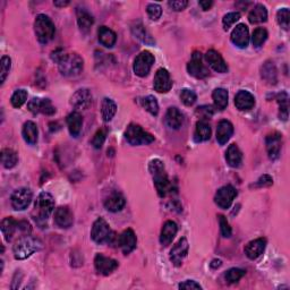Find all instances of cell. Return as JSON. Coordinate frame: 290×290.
Segmentation results:
<instances>
[{
	"mask_svg": "<svg viewBox=\"0 0 290 290\" xmlns=\"http://www.w3.org/2000/svg\"><path fill=\"white\" fill-rule=\"evenodd\" d=\"M51 59L58 64L59 72L64 76H77L84 68V61L78 53H68L65 50L57 49L51 53Z\"/></svg>",
	"mask_w": 290,
	"mask_h": 290,
	"instance_id": "cell-1",
	"label": "cell"
},
{
	"mask_svg": "<svg viewBox=\"0 0 290 290\" xmlns=\"http://www.w3.org/2000/svg\"><path fill=\"white\" fill-rule=\"evenodd\" d=\"M149 170L153 177L154 186L160 197H165L169 193L172 192V185L170 183L168 175L165 172V168L162 161L160 159H153L150 161Z\"/></svg>",
	"mask_w": 290,
	"mask_h": 290,
	"instance_id": "cell-2",
	"label": "cell"
},
{
	"mask_svg": "<svg viewBox=\"0 0 290 290\" xmlns=\"http://www.w3.org/2000/svg\"><path fill=\"white\" fill-rule=\"evenodd\" d=\"M53 209L54 200L52 195L47 192H42L35 201L32 217H33L35 222L38 223L41 228H44V225L47 227V221L53 212Z\"/></svg>",
	"mask_w": 290,
	"mask_h": 290,
	"instance_id": "cell-3",
	"label": "cell"
},
{
	"mask_svg": "<svg viewBox=\"0 0 290 290\" xmlns=\"http://www.w3.org/2000/svg\"><path fill=\"white\" fill-rule=\"evenodd\" d=\"M42 247L43 244L40 239L32 237L30 235H24L14 245V257L16 260H25L34 253L42 250Z\"/></svg>",
	"mask_w": 290,
	"mask_h": 290,
	"instance_id": "cell-4",
	"label": "cell"
},
{
	"mask_svg": "<svg viewBox=\"0 0 290 290\" xmlns=\"http://www.w3.org/2000/svg\"><path fill=\"white\" fill-rule=\"evenodd\" d=\"M34 31L39 42L45 44L51 41L56 34V27L49 16L40 14L36 16L34 22Z\"/></svg>",
	"mask_w": 290,
	"mask_h": 290,
	"instance_id": "cell-5",
	"label": "cell"
},
{
	"mask_svg": "<svg viewBox=\"0 0 290 290\" xmlns=\"http://www.w3.org/2000/svg\"><path fill=\"white\" fill-rule=\"evenodd\" d=\"M125 137L131 145H147L154 141V136L145 132L143 128L136 124H131L125 132Z\"/></svg>",
	"mask_w": 290,
	"mask_h": 290,
	"instance_id": "cell-6",
	"label": "cell"
},
{
	"mask_svg": "<svg viewBox=\"0 0 290 290\" xmlns=\"http://www.w3.org/2000/svg\"><path fill=\"white\" fill-rule=\"evenodd\" d=\"M112 230L110 229L109 223L103 218H98L91 230V238L96 244H108L112 236Z\"/></svg>",
	"mask_w": 290,
	"mask_h": 290,
	"instance_id": "cell-7",
	"label": "cell"
},
{
	"mask_svg": "<svg viewBox=\"0 0 290 290\" xmlns=\"http://www.w3.org/2000/svg\"><path fill=\"white\" fill-rule=\"evenodd\" d=\"M154 64V56L150 51H142L139 56L135 58L133 70L137 76L145 77L149 75L152 66Z\"/></svg>",
	"mask_w": 290,
	"mask_h": 290,
	"instance_id": "cell-8",
	"label": "cell"
},
{
	"mask_svg": "<svg viewBox=\"0 0 290 290\" xmlns=\"http://www.w3.org/2000/svg\"><path fill=\"white\" fill-rule=\"evenodd\" d=\"M187 72L190 75L195 78H199V80H203V78L210 75L209 68L203 64L201 52L193 53L191 62L187 64Z\"/></svg>",
	"mask_w": 290,
	"mask_h": 290,
	"instance_id": "cell-9",
	"label": "cell"
},
{
	"mask_svg": "<svg viewBox=\"0 0 290 290\" xmlns=\"http://www.w3.org/2000/svg\"><path fill=\"white\" fill-rule=\"evenodd\" d=\"M32 197H33V194H32V191L30 188H18V190L13 193L11 197L13 209L16 211L25 210L27 206L31 204Z\"/></svg>",
	"mask_w": 290,
	"mask_h": 290,
	"instance_id": "cell-10",
	"label": "cell"
},
{
	"mask_svg": "<svg viewBox=\"0 0 290 290\" xmlns=\"http://www.w3.org/2000/svg\"><path fill=\"white\" fill-rule=\"evenodd\" d=\"M236 196H237L236 188L233 187L231 185H227L218 190L217 194H215L214 196V201L219 208L227 210L230 208V206H231L235 197Z\"/></svg>",
	"mask_w": 290,
	"mask_h": 290,
	"instance_id": "cell-11",
	"label": "cell"
},
{
	"mask_svg": "<svg viewBox=\"0 0 290 290\" xmlns=\"http://www.w3.org/2000/svg\"><path fill=\"white\" fill-rule=\"evenodd\" d=\"M27 109L30 110L32 113H43L47 116H51L56 112V108L53 107L51 101L49 99H40L34 98L32 99L29 103H27Z\"/></svg>",
	"mask_w": 290,
	"mask_h": 290,
	"instance_id": "cell-12",
	"label": "cell"
},
{
	"mask_svg": "<svg viewBox=\"0 0 290 290\" xmlns=\"http://www.w3.org/2000/svg\"><path fill=\"white\" fill-rule=\"evenodd\" d=\"M266 151L271 160H277L280 156L282 144V135L278 132H273L266 136L265 139Z\"/></svg>",
	"mask_w": 290,
	"mask_h": 290,
	"instance_id": "cell-13",
	"label": "cell"
},
{
	"mask_svg": "<svg viewBox=\"0 0 290 290\" xmlns=\"http://www.w3.org/2000/svg\"><path fill=\"white\" fill-rule=\"evenodd\" d=\"M94 266L96 272L99 274L109 275L118 268V262L102 254H96L94 259Z\"/></svg>",
	"mask_w": 290,
	"mask_h": 290,
	"instance_id": "cell-14",
	"label": "cell"
},
{
	"mask_svg": "<svg viewBox=\"0 0 290 290\" xmlns=\"http://www.w3.org/2000/svg\"><path fill=\"white\" fill-rule=\"evenodd\" d=\"M153 87L156 92L159 93H168L172 87V82L170 78V74L164 68H160L156 71L154 81H153Z\"/></svg>",
	"mask_w": 290,
	"mask_h": 290,
	"instance_id": "cell-15",
	"label": "cell"
},
{
	"mask_svg": "<svg viewBox=\"0 0 290 290\" xmlns=\"http://www.w3.org/2000/svg\"><path fill=\"white\" fill-rule=\"evenodd\" d=\"M188 248H190V245L185 237L179 239V242L172 247V250L170 251V261L175 266H181L183 264L184 260L187 256Z\"/></svg>",
	"mask_w": 290,
	"mask_h": 290,
	"instance_id": "cell-16",
	"label": "cell"
},
{
	"mask_svg": "<svg viewBox=\"0 0 290 290\" xmlns=\"http://www.w3.org/2000/svg\"><path fill=\"white\" fill-rule=\"evenodd\" d=\"M230 39H231V42L236 47L241 49L247 48L248 42H250V31H248V27L245 24H238L231 32Z\"/></svg>",
	"mask_w": 290,
	"mask_h": 290,
	"instance_id": "cell-17",
	"label": "cell"
},
{
	"mask_svg": "<svg viewBox=\"0 0 290 290\" xmlns=\"http://www.w3.org/2000/svg\"><path fill=\"white\" fill-rule=\"evenodd\" d=\"M71 103L76 109H87L92 103V94L90 90L80 89L72 95Z\"/></svg>",
	"mask_w": 290,
	"mask_h": 290,
	"instance_id": "cell-18",
	"label": "cell"
},
{
	"mask_svg": "<svg viewBox=\"0 0 290 290\" xmlns=\"http://www.w3.org/2000/svg\"><path fill=\"white\" fill-rule=\"evenodd\" d=\"M235 105L241 111H246L254 108L255 105V98L254 95L250 93L248 91L242 90L235 96Z\"/></svg>",
	"mask_w": 290,
	"mask_h": 290,
	"instance_id": "cell-19",
	"label": "cell"
},
{
	"mask_svg": "<svg viewBox=\"0 0 290 290\" xmlns=\"http://www.w3.org/2000/svg\"><path fill=\"white\" fill-rule=\"evenodd\" d=\"M205 61L208 62L210 67L215 72L221 74L228 72L227 64L223 61L222 56H221L218 51H215V50H209V51L205 53Z\"/></svg>",
	"mask_w": 290,
	"mask_h": 290,
	"instance_id": "cell-20",
	"label": "cell"
},
{
	"mask_svg": "<svg viewBox=\"0 0 290 290\" xmlns=\"http://www.w3.org/2000/svg\"><path fill=\"white\" fill-rule=\"evenodd\" d=\"M136 236L135 233L132 229H126L121 236H119V247L122 248L123 253L125 255L130 254L136 247Z\"/></svg>",
	"mask_w": 290,
	"mask_h": 290,
	"instance_id": "cell-21",
	"label": "cell"
},
{
	"mask_svg": "<svg viewBox=\"0 0 290 290\" xmlns=\"http://www.w3.org/2000/svg\"><path fill=\"white\" fill-rule=\"evenodd\" d=\"M266 247V239L265 238H257L247 244L245 246V254L250 260H256L260 257Z\"/></svg>",
	"mask_w": 290,
	"mask_h": 290,
	"instance_id": "cell-22",
	"label": "cell"
},
{
	"mask_svg": "<svg viewBox=\"0 0 290 290\" xmlns=\"http://www.w3.org/2000/svg\"><path fill=\"white\" fill-rule=\"evenodd\" d=\"M74 222V215L72 211L67 208V206H61L54 212V223H56L59 228L67 229L72 227Z\"/></svg>",
	"mask_w": 290,
	"mask_h": 290,
	"instance_id": "cell-23",
	"label": "cell"
},
{
	"mask_svg": "<svg viewBox=\"0 0 290 290\" xmlns=\"http://www.w3.org/2000/svg\"><path fill=\"white\" fill-rule=\"evenodd\" d=\"M178 231L177 223L173 222V221L169 220L167 222H164L162 229H161V235H160V243L162 246H168L171 244L173 241L175 236Z\"/></svg>",
	"mask_w": 290,
	"mask_h": 290,
	"instance_id": "cell-24",
	"label": "cell"
},
{
	"mask_svg": "<svg viewBox=\"0 0 290 290\" xmlns=\"http://www.w3.org/2000/svg\"><path fill=\"white\" fill-rule=\"evenodd\" d=\"M164 123L171 130H179L184 123L183 113L176 107H171L167 110L164 117Z\"/></svg>",
	"mask_w": 290,
	"mask_h": 290,
	"instance_id": "cell-25",
	"label": "cell"
},
{
	"mask_svg": "<svg viewBox=\"0 0 290 290\" xmlns=\"http://www.w3.org/2000/svg\"><path fill=\"white\" fill-rule=\"evenodd\" d=\"M234 134V126L229 121H221L217 127V141L220 145H224L231 139Z\"/></svg>",
	"mask_w": 290,
	"mask_h": 290,
	"instance_id": "cell-26",
	"label": "cell"
},
{
	"mask_svg": "<svg viewBox=\"0 0 290 290\" xmlns=\"http://www.w3.org/2000/svg\"><path fill=\"white\" fill-rule=\"evenodd\" d=\"M125 199L121 194V193L113 192L110 194L104 201V208L107 209L109 212H119L125 206Z\"/></svg>",
	"mask_w": 290,
	"mask_h": 290,
	"instance_id": "cell-27",
	"label": "cell"
},
{
	"mask_svg": "<svg viewBox=\"0 0 290 290\" xmlns=\"http://www.w3.org/2000/svg\"><path fill=\"white\" fill-rule=\"evenodd\" d=\"M77 24L82 32H89L92 25L94 24V18L91 15L90 12L85 8H77L76 11Z\"/></svg>",
	"mask_w": 290,
	"mask_h": 290,
	"instance_id": "cell-28",
	"label": "cell"
},
{
	"mask_svg": "<svg viewBox=\"0 0 290 290\" xmlns=\"http://www.w3.org/2000/svg\"><path fill=\"white\" fill-rule=\"evenodd\" d=\"M68 131H70L71 135L73 137H77L81 134L82 126H83V118L82 114L77 111H74L72 113L68 114V117L66 119Z\"/></svg>",
	"mask_w": 290,
	"mask_h": 290,
	"instance_id": "cell-29",
	"label": "cell"
},
{
	"mask_svg": "<svg viewBox=\"0 0 290 290\" xmlns=\"http://www.w3.org/2000/svg\"><path fill=\"white\" fill-rule=\"evenodd\" d=\"M98 39L99 42L104 45L105 48H112L116 44L117 35L114 32L107 26H101L98 30Z\"/></svg>",
	"mask_w": 290,
	"mask_h": 290,
	"instance_id": "cell-30",
	"label": "cell"
},
{
	"mask_svg": "<svg viewBox=\"0 0 290 290\" xmlns=\"http://www.w3.org/2000/svg\"><path fill=\"white\" fill-rule=\"evenodd\" d=\"M23 139L29 143L30 145H35L36 142H38V136H39V131H38V126L34 122H26L23 126Z\"/></svg>",
	"mask_w": 290,
	"mask_h": 290,
	"instance_id": "cell-31",
	"label": "cell"
},
{
	"mask_svg": "<svg viewBox=\"0 0 290 290\" xmlns=\"http://www.w3.org/2000/svg\"><path fill=\"white\" fill-rule=\"evenodd\" d=\"M225 160H227V163L230 167L233 168L241 167V164L243 162V154L237 144L229 145L227 152H225Z\"/></svg>",
	"mask_w": 290,
	"mask_h": 290,
	"instance_id": "cell-32",
	"label": "cell"
},
{
	"mask_svg": "<svg viewBox=\"0 0 290 290\" xmlns=\"http://www.w3.org/2000/svg\"><path fill=\"white\" fill-rule=\"evenodd\" d=\"M17 231H20V229H18V221L14 220L11 217L5 218L2 221V233L6 242H12V239Z\"/></svg>",
	"mask_w": 290,
	"mask_h": 290,
	"instance_id": "cell-33",
	"label": "cell"
},
{
	"mask_svg": "<svg viewBox=\"0 0 290 290\" xmlns=\"http://www.w3.org/2000/svg\"><path fill=\"white\" fill-rule=\"evenodd\" d=\"M261 76L268 84L274 85L278 81V72L272 62H266L261 67Z\"/></svg>",
	"mask_w": 290,
	"mask_h": 290,
	"instance_id": "cell-34",
	"label": "cell"
},
{
	"mask_svg": "<svg viewBox=\"0 0 290 290\" xmlns=\"http://www.w3.org/2000/svg\"><path fill=\"white\" fill-rule=\"evenodd\" d=\"M131 29H132L133 35H134L135 38H137L139 40H141L143 43H145V44H154L153 38H152L151 34L146 31L144 25L142 24L141 22L134 23V24L132 25Z\"/></svg>",
	"mask_w": 290,
	"mask_h": 290,
	"instance_id": "cell-35",
	"label": "cell"
},
{
	"mask_svg": "<svg viewBox=\"0 0 290 290\" xmlns=\"http://www.w3.org/2000/svg\"><path fill=\"white\" fill-rule=\"evenodd\" d=\"M248 21L252 24H260V23H264L268 21V11H266L265 6L263 5H256L254 8L252 9L250 15H248Z\"/></svg>",
	"mask_w": 290,
	"mask_h": 290,
	"instance_id": "cell-36",
	"label": "cell"
},
{
	"mask_svg": "<svg viewBox=\"0 0 290 290\" xmlns=\"http://www.w3.org/2000/svg\"><path fill=\"white\" fill-rule=\"evenodd\" d=\"M211 137V127L206 121H199L196 123V128L194 133V140L196 142L209 141Z\"/></svg>",
	"mask_w": 290,
	"mask_h": 290,
	"instance_id": "cell-37",
	"label": "cell"
},
{
	"mask_svg": "<svg viewBox=\"0 0 290 290\" xmlns=\"http://www.w3.org/2000/svg\"><path fill=\"white\" fill-rule=\"evenodd\" d=\"M117 112V105L113 100L104 98L101 103V116L104 122H110Z\"/></svg>",
	"mask_w": 290,
	"mask_h": 290,
	"instance_id": "cell-38",
	"label": "cell"
},
{
	"mask_svg": "<svg viewBox=\"0 0 290 290\" xmlns=\"http://www.w3.org/2000/svg\"><path fill=\"white\" fill-rule=\"evenodd\" d=\"M228 91L224 89H215L212 93V99L215 108L218 110H224L228 105Z\"/></svg>",
	"mask_w": 290,
	"mask_h": 290,
	"instance_id": "cell-39",
	"label": "cell"
},
{
	"mask_svg": "<svg viewBox=\"0 0 290 290\" xmlns=\"http://www.w3.org/2000/svg\"><path fill=\"white\" fill-rule=\"evenodd\" d=\"M18 162V155L12 149H4L2 151V163L6 169H12Z\"/></svg>",
	"mask_w": 290,
	"mask_h": 290,
	"instance_id": "cell-40",
	"label": "cell"
},
{
	"mask_svg": "<svg viewBox=\"0 0 290 290\" xmlns=\"http://www.w3.org/2000/svg\"><path fill=\"white\" fill-rule=\"evenodd\" d=\"M277 100L279 103V117L282 121H287L288 119V94L286 92H281L277 95Z\"/></svg>",
	"mask_w": 290,
	"mask_h": 290,
	"instance_id": "cell-41",
	"label": "cell"
},
{
	"mask_svg": "<svg viewBox=\"0 0 290 290\" xmlns=\"http://www.w3.org/2000/svg\"><path fill=\"white\" fill-rule=\"evenodd\" d=\"M142 105H143V108L147 112H150L152 116H156V114L159 113V104L154 96H145V98L142 100Z\"/></svg>",
	"mask_w": 290,
	"mask_h": 290,
	"instance_id": "cell-42",
	"label": "cell"
},
{
	"mask_svg": "<svg viewBox=\"0 0 290 290\" xmlns=\"http://www.w3.org/2000/svg\"><path fill=\"white\" fill-rule=\"evenodd\" d=\"M268 39V31L263 27H257L254 30L252 35V42L255 48H260Z\"/></svg>",
	"mask_w": 290,
	"mask_h": 290,
	"instance_id": "cell-43",
	"label": "cell"
},
{
	"mask_svg": "<svg viewBox=\"0 0 290 290\" xmlns=\"http://www.w3.org/2000/svg\"><path fill=\"white\" fill-rule=\"evenodd\" d=\"M26 99H27V92L25 90L20 89L14 92L11 102L14 108H21L22 105L26 102Z\"/></svg>",
	"mask_w": 290,
	"mask_h": 290,
	"instance_id": "cell-44",
	"label": "cell"
},
{
	"mask_svg": "<svg viewBox=\"0 0 290 290\" xmlns=\"http://www.w3.org/2000/svg\"><path fill=\"white\" fill-rule=\"evenodd\" d=\"M12 68V61L8 56H3L0 62V83L4 84Z\"/></svg>",
	"mask_w": 290,
	"mask_h": 290,
	"instance_id": "cell-45",
	"label": "cell"
},
{
	"mask_svg": "<svg viewBox=\"0 0 290 290\" xmlns=\"http://www.w3.org/2000/svg\"><path fill=\"white\" fill-rule=\"evenodd\" d=\"M245 275V271L238 268H233L228 270L224 274V278L228 283H236Z\"/></svg>",
	"mask_w": 290,
	"mask_h": 290,
	"instance_id": "cell-46",
	"label": "cell"
},
{
	"mask_svg": "<svg viewBox=\"0 0 290 290\" xmlns=\"http://www.w3.org/2000/svg\"><path fill=\"white\" fill-rule=\"evenodd\" d=\"M277 21L279 25L282 27L283 30H289L290 24V12L288 8H281L277 14Z\"/></svg>",
	"mask_w": 290,
	"mask_h": 290,
	"instance_id": "cell-47",
	"label": "cell"
},
{
	"mask_svg": "<svg viewBox=\"0 0 290 290\" xmlns=\"http://www.w3.org/2000/svg\"><path fill=\"white\" fill-rule=\"evenodd\" d=\"M181 100L184 104L187 105V107H191V105L196 102L197 95L193 90L184 89L181 93Z\"/></svg>",
	"mask_w": 290,
	"mask_h": 290,
	"instance_id": "cell-48",
	"label": "cell"
},
{
	"mask_svg": "<svg viewBox=\"0 0 290 290\" xmlns=\"http://www.w3.org/2000/svg\"><path fill=\"white\" fill-rule=\"evenodd\" d=\"M147 15L152 21H158L162 15V8L158 4H149L146 7Z\"/></svg>",
	"mask_w": 290,
	"mask_h": 290,
	"instance_id": "cell-49",
	"label": "cell"
},
{
	"mask_svg": "<svg viewBox=\"0 0 290 290\" xmlns=\"http://www.w3.org/2000/svg\"><path fill=\"white\" fill-rule=\"evenodd\" d=\"M241 18V14L238 12H234V13H228L227 15H224L223 20H222V24H223V30L228 31L230 27H231L235 23L239 21Z\"/></svg>",
	"mask_w": 290,
	"mask_h": 290,
	"instance_id": "cell-50",
	"label": "cell"
},
{
	"mask_svg": "<svg viewBox=\"0 0 290 290\" xmlns=\"http://www.w3.org/2000/svg\"><path fill=\"white\" fill-rule=\"evenodd\" d=\"M213 113L214 109L211 105H201V107L196 109V114L200 116L201 121H206V119L211 118L213 116Z\"/></svg>",
	"mask_w": 290,
	"mask_h": 290,
	"instance_id": "cell-51",
	"label": "cell"
},
{
	"mask_svg": "<svg viewBox=\"0 0 290 290\" xmlns=\"http://www.w3.org/2000/svg\"><path fill=\"white\" fill-rule=\"evenodd\" d=\"M219 223H220V231L222 237L229 238L231 237V227L229 225L228 220L225 219L224 215H219Z\"/></svg>",
	"mask_w": 290,
	"mask_h": 290,
	"instance_id": "cell-52",
	"label": "cell"
},
{
	"mask_svg": "<svg viewBox=\"0 0 290 290\" xmlns=\"http://www.w3.org/2000/svg\"><path fill=\"white\" fill-rule=\"evenodd\" d=\"M105 132L103 130H100L95 133V135L93 136V140H92V145L94 146V149H101L102 147L104 141H105Z\"/></svg>",
	"mask_w": 290,
	"mask_h": 290,
	"instance_id": "cell-53",
	"label": "cell"
},
{
	"mask_svg": "<svg viewBox=\"0 0 290 290\" xmlns=\"http://www.w3.org/2000/svg\"><path fill=\"white\" fill-rule=\"evenodd\" d=\"M169 7L175 12H182L187 7L188 2L187 0H172V2L168 3Z\"/></svg>",
	"mask_w": 290,
	"mask_h": 290,
	"instance_id": "cell-54",
	"label": "cell"
},
{
	"mask_svg": "<svg viewBox=\"0 0 290 290\" xmlns=\"http://www.w3.org/2000/svg\"><path fill=\"white\" fill-rule=\"evenodd\" d=\"M273 184V179L269 175H263V176L259 178V181L256 182V187H268Z\"/></svg>",
	"mask_w": 290,
	"mask_h": 290,
	"instance_id": "cell-55",
	"label": "cell"
},
{
	"mask_svg": "<svg viewBox=\"0 0 290 290\" xmlns=\"http://www.w3.org/2000/svg\"><path fill=\"white\" fill-rule=\"evenodd\" d=\"M181 289H202V286L200 283H197L194 280H186V281L182 282L179 284Z\"/></svg>",
	"mask_w": 290,
	"mask_h": 290,
	"instance_id": "cell-56",
	"label": "cell"
},
{
	"mask_svg": "<svg viewBox=\"0 0 290 290\" xmlns=\"http://www.w3.org/2000/svg\"><path fill=\"white\" fill-rule=\"evenodd\" d=\"M199 4L203 11H209V9L212 7L213 2H211V0H205V2H203V0H202V2H200Z\"/></svg>",
	"mask_w": 290,
	"mask_h": 290,
	"instance_id": "cell-57",
	"label": "cell"
},
{
	"mask_svg": "<svg viewBox=\"0 0 290 290\" xmlns=\"http://www.w3.org/2000/svg\"><path fill=\"white\" fill-rule=\"evenodd\" d=\"M211 268L212 269H218V268H220L221 265H222V261L221 260H213L212 262H211Z\"/></svg>",
	"mask_w": 290,
	"mask_h": 290,
	"instance_id": "cell-58",
	"label": "cell"
},
{
	"mask_svg": "<svg viewBox=\"0 0 290 290\" xmlns=\"http://www.w3.org/2000/svg\"><path fill=\"white\" fill-rule=\"evenodd\" d=\"M53 4H54V6H57V7H66V6H68V5H70V2H68V0H66V2H59V0H57V2H53Z\"/></svg>",
	"mask_w": 290,
	"mask_h": 290,
	"instance_id": "cell-59",
	"label": "cell"
}]
</instances>
